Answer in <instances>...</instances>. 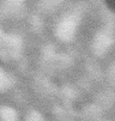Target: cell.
Segmentation results:
<instances>
[{"mask_svg": "<svg viewBox=\"0 0 115 121\" xmlns=\"http://www.w3.org/2000/svg\"><path fill=\"white\" fill-rule=\"evenodd\" d=\"M26 121H44V120H43V117H42V115H41L40 113L32 110V112H30V113L28 114Z\"/></svg>", "mask_w": 115, "mask_h": 121, "instance_id": "3957f363", "label": "cell"}, {"mask_svg": "<svg viewBox=\"0 0 115 121\" xmlns=\"http://www.w3.org/2000/svg\"><path fill=\"white\" fill-rule=\"evenodd\" d=\"M7 85H9V78L5 74V72L1 70V68H0V91L6 89Z\"/></svg>", "mask_w": 115, "mask_h": 121, "instance_id": "7a4b0ae2", "label": "cell"}, {"mask_svg": "<svg viewBox=\"0 0 115 121\" xmlns=\"http://www.w3.org/2000/svg\"><path fill=\"white\" fill-rule=\"evenodd\" d=\"M0 19H1V16H0Z\"/></svg>", "mask_w": 115, "mask_h": 121, "instance_id": "5b68a950", "label": "cell"}, {"mask_svg": "<svg viewBox=\"0 0 115 121\" xmlns=\"http://www.w3.org/2000/svg\"><path fill=\"white\" fill-rule=\"evenodd\" d=\"M7 1L13 4V5H16V6H24V5H26L25 4L26 0H7Z\"/></svg>", "mask_w": 115, "mask_h": 121, "instance_id": "277c9868", "label": "cell"}, {"mask_svg": "<svg viewBox=\"0 0 115 121\" xmlns=\"http://www.w3.org/2000/svg\"><path fill=\"white\" fill-rule=\"evenodd\" d=\"M0 119L1 121H18V115L14 109L10 107H4L0 109Z\"/></svg>", "mask_w": 115, "mask_h": 121, "instance_id": "6da1fadb", "label": "cell"}]
</instances>
